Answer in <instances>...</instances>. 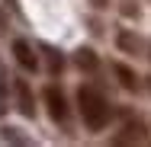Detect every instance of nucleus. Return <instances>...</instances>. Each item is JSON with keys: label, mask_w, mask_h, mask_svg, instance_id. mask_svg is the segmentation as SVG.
Masks as SVG:
<instances>
[{"label": "nucleus", "mask_w": 151, "mask_h": 147, "mask_svg": "<svg viewBox=\"0 0 151 147\" xmlns=\"http://www.w3.org/2000/svg\"><path fill=\"white\" fill-rule=\"evenodd\" d=\"M77 106H81V118H84V125H87L90 131H103V128L109 125L113 109H109V102L103 99L100 89L81 87V89H77Z\"/></svg>", "instance_id": "f257e3e1"}, {"label": "nucleus", "mask_w": 151, "mask_h": 147, "mask_svg": "<svg viewBox=\"0 0 151 147\" xmlns=\"http://www.w3.org/2000/svg\"><path fill=\"white\" fill-rule=\"evenodd\" d=\"M42 96H45V106H48V115H52V121L64 125V121H68V99H64V93H61L55 83H48Z\"/></svg>", "instance_id": "f03ea898"}, {"label": "nucleus", "mask_w": 151, "mask_h": 147, "mask_svg": "<svg viewBox=\"0 0 151 147\" xmlns=\"http://www.w3.org/2000/svg\"><path fill=\"white\" fill-rule=\"evenodd\" d=\"M13 58H16V64L23 67V70H39V58H35V51H32L29 42H23V38H16L13 42Z\"/></svg>", "instance_id": "7ed1b4c3"}, {"label": "nucleus", "mask_w": 151, "mask_h": 147, "mask_svg": "<svg viewBox=\"0 0 151 147\" xmlns=\"http://www.w3.org/2000/svg\"><path fill=\"white\" fill-rule=\"evenodd\" d=\"M16 96H19V112L26 118H32L35 115V99H32V89L26 80H16Z\"/></svg>", "instance_id": "20e7f679"}, {"label": "nucleus", "mask_w": 151, "mask_h": 147, "mask_svg": "<svg viewBox=\"0 0 151 147\" xmlns=\"http://www.w3.org/2000/svg\"><path fill=\"white\" fill-rule=\"evenodd\" d=\"M113 74H116V80H119L122 89H129V93H135V89H138V77H135V70H132V67H125V64H113Z\"/></svg>", "instance_id": "39448f33"}, {"label": "nucleus", "mask_w": 151, "mask_h": 147, "mask_svg": "<svg viewBox=\"0 0 151 147\" xmlns=\"http://www.w3.org/2000/svg\"><path fill=\"white\" fill-rule=\"evenodd\" d=\"M116 45H119L125 55H138V51H142V38H138V35H132V32H125V29L116 35Z\"/></svg>", "instance_id": "423d86ee"}, {"label": "nucleus", "mask_w": 151, "mask_h": 147, "mask_svg": "<svg viewBox=\"0 0 151 147\" xmlns=\"http://www.w3.org/2000/svg\"><path fill=\"white\" fill-rule=\"evenodd\" d=\"M74 61H77L81 70H96V67H100V58H96V51H90V48H81V51L74 55Z\"/></svg>", "instance_id": "0eeeda50"}, {"label": "nucleus", "mask_w": 151, "mask_h": 147, "mask_svg": "<svg viewBox=\"0 0 151 147\" xmlns=\"http://www.w3.org/2000/svg\"><path fill=\"white\" fill-rule=\"evenodd\" d=\"M116 141H145V128H142V125H138V121H129V125H125V134H119V138H116Z\"/></svg>", "instance_id": "6e6552de"}, {"label": "nucleus", "mask_w": 151, "mask_h": 147, "mask_svg": "<svg viewBox=\"0 0 151 147\" xmlns=\"http://www.w3.org/2000/svg\"><path fill=\"white\" fill-rule=\"evenodd\" d=\"M45 55H48V70H52V74H58L61 67H64V61H61V55H58V51H45Z\"/></svg>", "instance_id": "1a4fd4ad"}, {"label": "nucleus", "mask_w": 151, "mask_h": 147, "mask_svg": "<svg viewBox=\"0 0 151 147\" xmlns=\"http://www.w3.org/2000/svg\"><path fill=\"white\" fill-rule=\"evenodd\" d=\"M93 6H96V10H106V6H109V0H90Z\"/></svg>", "instance_id": "9d476101"}, {"label": "nucleus", "mask_w": 151, "mask_h": 147, "mask_svg": "<svg viewBox=\"0 0 151 147\" xmlns=\"http://www.w3.org/2000/svg\"><path fill=\"white\" fill-rule=\"evenodd\" d=\"M148 89H151V77H148Z\"/></svg>", "instance_id": "9b49d317"}]
</instances>
